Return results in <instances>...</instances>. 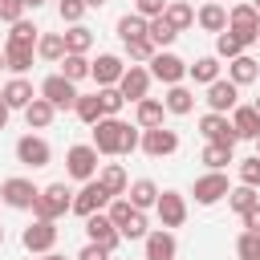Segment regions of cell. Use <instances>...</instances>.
Returning <instances> with one entry per match:
<instances>
[{
  "mask_svg": "<svg viewBox=\"0 0 260 260\" xmlns=\"http://www.w3.org/2000/svg\"><path fill=\"white\" fill-rule=\"evenodd\" d=\"M8 114H12V110H8V106H4V102H0V130H4V126H8Z\"/></svg>",
  "mask_w": 260,
  "mask_h": 260,
  "instance_id": "53",
  "label": "cell"
},
{
  "mask_svg": "<svg viewBox=\"0 0 260 260\" xmlns=\"http://www.w3.org/2000/svg\"><path fill=\"white\" fill-rule=\"evenodd\" d=\"M138 150L150 154V158H167V154L179 150V130H171V126H150V130H142Z\"/></svg>",
  "mask_w": 260,
  "mask_h": 260,
  "instance_id": "9",
  "label": "cell"
},
{
  "mask_svg": "<svg viewBox=\"0 0 260 260\" xmlns=\"http://www.w3.org/2000/svg\"><path fill=\"white\" fill-rule=\"evenodd\" d=\"M244 49H248V45H244V41H240V37H236L232 28L215 32V57H219V61H232V57H240Z\"/></svg>",
  "mask_w": 260,
  "mask_h": 260,
  "instance_id": "37",
  "label": "cell"
},
{
  "mask_svg": "<svg viewBox=\"0 0 260 260\" xmlns=\"http://www.w3.org/2000/svg\"><path fill=\"white\" fill-rule=\"evenodd\" d=\"M228 28H232L244 45H256V41H260V12L252 8V0L228 8Z\"/></svg>",
  "mask_w": 260,
  "mask_h": 260,
  "instance_id": "3",
  "label": "cell"
},
{
  "mask_svg": "<svg viewBox=\"0 0 260 260\" xmlns=\"http://www.w3.org/2000/svg\"><path fill=\"white\" fill-rule=\"evenodd\" d=\"M252 142H256V158H260V134H256V138H252Z\"/></svg>",
  "mask_w": 260,
  "mask_h": 260,
  "instance_id": "56",
  "label": "cell"
},
{
  "mask_svg": "<svg viewBox=\"0 0 260 260\" xmlns=\"http://www.w3.org/2000/svg\"><path fill=\"white\" fill-rule=\"evenodd\" d=\"M256 45H260V41H256Z\"/></svg>",
  "mask_w": 260,
  "mask_h": 260,
  "instance_id": "63",
  "label": "cell"
},
{
  "mask_svg": "<svg viewBox=\"0 0 260 260\" xmlns=\"http://www.w3.org/2000/svg\"><path fill=\"white\" fill-rule=\"evenodd\" d=\"M195 24H199L203 32H223V28H228V8H223L219 0H207V4H199Z\"/></svg>",
  "mask_w": 260,
  "mask_h": 260,
  "instance_id": "21",
  "label": "cell"
},
{
  "mask_svg": "<svg viewBox=\"0 0 260 260\" xmlns=\"http://www.w3.org/2000/svg\"><path fill=\"white\" fill-rule=\"evenodd\" d=\"M240 183L260 191V158H256V154H252V158H240Z\"/></svg>",
  "mask_w": 260,
  "mask_h": 260,
  "instance_id": "47",
  "label": "cell"
},
{
  "mask_svg": "<svg viewBox=\"0 0 260 260\" xmlns=\"http://www.w3.org/2000/svg\"><path fill=\"white\" fill-rule=\"evenodd\" d=\"M32 57H37V45H4V69H12L16 77L32 69Z\"/></svg>",
  "mask_w": 260,
  "mask_h": 260,
  "instance_id": "22",
  "label": "cell"
},
{
  "mask_svg": "<svg viewBox=\"0 0 260 260\" xmlns=\"http://www.w3.org/2000/svg\"><path fill=\"white\" fill-rule=\"evenodd\" d=\"M142 248H146V260H175V256H179V240H175V232H167V228L146 232Z\"/></svg>",
  "mask_w": 260,
  "mask_h": 260,
  "instance_id": "19",
  "label": "cell"
},
{
  "mask_svg": "<svg viewBox=\"0 0 260 260\" xmlns=\"http://www.w3.org/2000/svg\"><path fill=\"white\" fill-rule=\"evenodd\" d=\"M126 199H130V207L150 211V207H154V199H158V183H154V179H134V183L126 187Z\"/></svg>",
  "mask_w": 260,
  "mask_h": 260,
  "instance_id": "24",
  "label": "cell"
},
{
  "mask_svg": "<svg viewBox=\"0 0 260 260\" xmlns=\"http://www.w3.org/2000/svg\"><path fill=\"white\" fill-rule=\"evenodd\" d=\"M199 134H203L207 142H223V146H236V142H240L236 130H232V118H228V114H215V110H207V114L199 118Z\"/></svg>",
  "mask_w": 260,
  "mask_h": 260,
  "instance_id": "17",
  "label": "cell"
},
{
  "mask_svg": "<svg viewBox=\"0 0 260 260\" xmlns=\"http://www.w3.org/2000/svg\"><path fill=\"white\" fill-rule=\"evenodd\" d=\"M219 57L215 53H207V57H195V65H187V77L195 81V85H211L215 77H219Z\"/></svg>",
  "mask_w": 260,
  "mask_h": 260,
  "instance_id": "27",
  "label": "cell"
},
{
  "mask_svg": "<svg viewBox=\"0 0 260 260\" xmlns=\"http://www.w3.org/2000/svg\"><path fill=\"white\" fill-rule=\"evenodd\" d=\"M154 211H158V223H162L167 232H175V228L187 223V199H183L179 191H158Z\"/></svg>",
  "mask_w": 260,
  "mask_h": 260,
  "instance_id": "13",
  "label": "cell"
},
{
  "mask_svg": "<svg viewBox=\"0 0 260 260\" xmlns=\"http://www.w3.org/2000/svg\"><path fill=\"white\" fill-rule=\"evenodd\" d=\"M49 158H53V146H49L41 134H24V138H16V162H20V167L41 171V167H49Z\"/></svg>",
  "mask_w": 260,
  "mask_h": 260,
  "instance_id": "10",
  "label": "cell"
},
{
  "mask_svg": "<svg viewBox=\"0 0 260 260\" xmlns=\"http://www.w3.org/2000/svg\"><path fill=\"white\" fill-rule=\"evenodd\" d=\"M158 49H154V41L150 37H138V41H126V57L134 61V65H146L150 57H154Z\"/></svg>",
  "mask_w": 260,
  "mask_h": 260,
  "instance_id": "44",
  "label": "cell"
},
{
  "mask_svg": "<svg viewBox=\"0 0 260 260\" xmlns=\"http://www.w3.org/2000/svg\"><path fill=\"white\" fill-rule=\"evenodd\" d=\"M77 260H110V252H106L102 244H93V240H89V244L77 252Z\"/></svg>",
  "mask_w": 260,
  "mask_h": 260,
  "instance_id": "51",
  "label": "cell"
},
{
  "mask_svg": "<svg viewBox=\"0 0 260 260\" xmlns=\"http://www.w3.org/2000/svg\"><path fill=\"white\" fill-rule=\"evenodd\" d=\"M41 98H45L53 110H73V102H77V81H69V77H61V73H53V77H45V81H41Z\"/></svg>",
  "mask_w": 260,
  "mask_h": 260,
  "instance_id": "12",
  "label": "cell"
},
{
  "mask_svg": "<svg viewBox=\"0 0 260 260\" xmlns=\"http://www.w3.org/2000/svg\"><path fill=\"white\" fill-rule=\"evenodd\" d=\"M252 110H256V114H260V98H256V102H252Z\"/></svg>",
  "mask_w": 260,
  "mask_h": 260,
  "instance_id": "57",
  "label": "cell"
},
{
  "mask_svg": "<svg viewBox=\"0 0 260 260\" xmlns=\"http://www.w3.org/2000/svg\"><path fill=\"white\" fill-rule=\"evenodd\" d=\"M236 256H240V260H260V232H240Z\"/></svg>",
  "mask_w": 260,
  "mask_h": 260,
  "instance_id": "45",
  "label": "cell"
},
{
  "mask_svg": "<svg viewBox=\"0 0 260 260\" xmlns=\"http://www.w3.org/2000/svg\"><path fill=\"white\" fill-rule=\"evenodd\" d=\"M146 65H150V77L162 81V85H179V81L187 77V61H183L179 53H171V49H158Z\"/></svg>",
  "mask_w": 260,
  "mask_h": 260,
  "instance_id": "5",
  "label": "cell"
},
{
  "mask_svg": "<svg viewBox=\"0 0 260 260\" xmlns=\"http://www.w3.org/2000/svg\"><path fill=\"white\" fill-rule=\"evenodd\" d=\"M20 4H24V8H32V12H37V8H41V4H45V0H20Z\"/></svg>",
  "mask_w": 260,
  "mask_h": 260,
  "instance_id": "54",
  "label": "cell"
},
{
  "mask_svg": "<svg viewBox=\"0 0 260 260\" xmlns=\"http://www.w3.org/2000/svg\"><path fill=\"white\" fill-rule=\"evenodd\" d=\"M20 244H24V252H32V256L53 252V248H57V223H53V219H37V215H32V223L20 232Z\"/></svg>",
  "mask_w": 260,
  "mask_h": 260,
  "instance_id": "4",
  "label": "cell"
},
{
  "mask_svg": "<svg viewBox=\"0 0 260 260\" xmlns=\"http://www.w3.org/2000/svg\"><path fill=\"white\" fill-rule=\"evenodd\" d=\"M162 118H167V106H162V98H142V102H134V126H138V130L162 126Z\"/></svg>",
  "mask_w": 260,
  "mask_h": 260,
  "instance_id": "20",
  "label": "cell"
},
{
  "mask_svg": "<svg viewBox=\"0 0 260 260\" xmlns=\"http://www.w3.org/2000/svg\"><path fill=\"white\" fill-rule=\"evenodd\" d=\"M207 110H215V114H232L236 106H240V85L236 81H228V77H215L211 85H207Z\"/></svg>",
  "mask_w": 260,
  "mask_h": 260,
  "instance_id": "15",
  "label": "cell"
},
{
  "mask_svg": "<svg viewBox=\"0 0 260 260\" xmlns=\"http://www.w3.org/2000/svg\"><path fill=\"white\" fill-rule=\"evenodd\" d=\"M65 37V53H89L93 49V28H85V24H69V32H61Z\"/></svg>",
  "mask_w": 260,
  "mask_h": 260,
  "instance_id": "33",
  "label": "cell"
},
{
  "mask_svg": "<svg viewBox=\"0 0 260 260\" xmlns=\"http://www.w3.org/2000/svg\"><path fill=\"white\" fill-rule=\"evenodd\" d=\"M232 130H236V138H256L260 134V114L252 106H236L232 110Z\"/></svg>",
  "mask_w": 260,
  "mask_h": 260,
  "instance_id": "28",
  "label": "cell"
},
{
  "mask_svg": "<svg viewBox=\"0 0 260 260\" xmlns=\"http://www.w3.org/2000/svg\"><path fill=\"white\" fill-rule=\"evenodd\" d=\"M219 4H223V0H219Z\"/></svg>",
  "mask_w": 260,
  "mask_h": 260,
  "instance_id": "62",
  "label": "cell"
},
{
  "mask_svg": "<svg viewBox=\"0 0 260 260\" xmlns=\"http://www.w3.org/2000/svg\"><path fill=\"white\" fill-rule=\"evenodd\" d=\"M73 114H77L85 126H93V122L102 118V102H98V93H77V102H73Z\"/></svg>",
  "mask_w": 260,
  "mask_h": 260,
  "instance_id": "39",
  "label": "cell"
},
{
  "mask_svg": "<svg viewBox=\"0 0 260 260\" xmlns=\"http://www.w3.org/2000/svg\"><path fill=\"white\" fill-rule=\"evenodd\" d=\"M57 12H61V20H65V24H81V16H85L89 8H85V0H61V4H57Z\"/></svg>",
  "mask_w": 260,
  "mask_h": 260,
  "instance_id": "46",
  "label": "cell"
},
{
  "mask_svg": "<svg viewBox=\"0 0 260 260\" xmlns=\"http://www.w3.org/2000/svg\"><path fill=\"white\" fill-rule=\"evenodd\" d=\"M0 93H4V106H8V110H24V106L37 98V93H32V85H28L24 77H12V81H8Z\"/></svg>",
  "mask_w": 260,
  "mask_h": 260,
  "instance_id": "29",
  "label": "cell"
},
{
  "mask_svg": "<svg viewBox=\"0 0 260 260\" xmlns=\"http://www.w3.org/2000/svg\"><path fill=\"white\" fill-rule=\"evenodd\" d=\"M32 260H65V256H57V252H45V256H32Z\"/></svg>",
  "mask_w": 260,
  "mask_h": 260,
  "instance_id": "55",
  "label": "cell"
},
{
  "mask_svg": "<svg viewBox=\"0 0 260 260\" xmlns=\"http://www.w3.org/2000/svg\"><path fill=\"white\" fill-rule=\"evenodd\" d=\"M146 232H150V228H146V211H138V207H134V211H130V219L118 228V236H122V240H146Z\"/></svg>",
  "mask_w": 260,
  "mask_h": 260,
  "instance_id": "43",
  "label": "cell"
},
{
  "mask_svg": "<svg viewBox=\"0 0 260 260\" xmlns=\"http://www.w3.org/2000/svg\"><path fill=\"white\" fill-rule=\"evenodd\" d=\"M232 150H236V146H223V142H207V146H203V154H199V162H203L207 171H223V167L232 162Z\"/></svg>",
  "mask_w": 260,
  "mask_h": 260,
  "instance_id": "36",
  "label": "cell"
},
{
  "mask_svg": "<svg viewBox=\"0 0 260 260\" xmlns=\"http://www.w3.org/2000/svg\"><path fill=\"white\" fill-rule=\"evenodd\" d=\"M85 236H89L93 244H102L106 252H118V244H122V236H118V228H114V219H110L106 211L85 215Z\"/></svg>",
  "mask_w": 260,
  "mask_h": 260,
  "instance_id": "16",
  "label": "cell"
},
{
  "mask_svg": "<svg viewBox=\"0 0 260 260\" xmlns=\"http://www.w3.org/2000/svg\"><path fill=\"white\" fill-rule=\"evenodd\" d=\"M162 16H167V20H171V28H175V32H187V28H191V24H195V8H191V4H187V0H171V4H167V12H162Z\"/></svg>",
  "mask_w": 260,
  "mask_h": 260,
  "instance_id": "31",
  "label": "cell"
},
{
  "mask_svg": "<svg viewBox=\"0 0 260 260\" xmlns=\"http://www.w3.org/2000/svg\"><path fill=\"white\" fill-rule=\"evenodd\" d=\"M37 191H41V187H37L32 179L12 175V179H4V183H0V203H8V207H16V211H32Z\"/></svg>",
  "mask_w": 260,
  "mask_h": 260,
  "instance_id": "7",
  "label": "cell"
},
{
  "mask_svg": "<svg viewBox=\"0 0 260 260\" xmlns=\"http://www.w3.org/2000/svg\"><path fill=\"white\" fill-rule=\"evenodd\" d=\"M37 57L41 61H61L65 57V37L61 32H41L37 37Z\"/></svg>",
  "mask_w": 260,
  "mask_h": 260,
  "instance_id": "34",
  "label": "cell"
},
{
  "mask_svg": "<svg viewBox=\"0 0 260 260\" xmlns=\"http://www.w3.org/2000/svg\"><path fill=\"white\" fill-rule=\"evenodd\" d=\"M57 65H61V77H69V81H85L89 77V57L85 53H65Z\"/></svg>",
  "mask_w": 260,
  "mask_h": 260,
  "instance_id": "35",
  "label": "cell"
},
{
  "mask_svg": "<svg viewBox=\"0 0 260 260\" xmlns=\"http://www.w3.org/2000/svg\"><path fill=\"white\" fill-rule=\"evenodd\" d=\"M122 134H126L122 118H98L93 122V150L98 154H122Z\"/></svg>",
  "mask_w": 260,
  "mask_h": 260,
  "instance_id": "8",
  "label": "cell"
},
{
  "mask_svg": "<svg viewBox=\"0 0 260 260\" xmlns=\"http://www.w3.org/2000/svg\"><path fill=\"white\" fill-rule=\"evenodd\" d=\"M37 37H41V28L20 16L16 24H8V41H4V45H37Z\"/></svg>",
  "mask_w": 260,
  "mask_h": 260,
  "instance_id": "38",
  "label": "cell"
},
{
  "mask_svg": "<svg viewBox=\"0 0 260 260\" xmlns=\"http://www.w3.org/2000/svg\"><path fill=\"white\" fill-rule=\"evenodd\" d=\"M98 102H102V118H118L122 106H126V98L118 93V85H102L98 89Z\"/></svg>",
  "mask_w": 260,
  "mask_h": 260,
  "instance_id": "41",
  "label": "cell"
},
{
  "mask_svg": "<svg viewBox=\"0 0 260 260\" xmlns=\"http://www.w3.org/2000/svg\"><path fill=\"white\" fill-rule=\"evenodd\" d=\"M252 203H260L256 187H244V183H240V187H232V191H228V207H232L236 215H244V211H248Z\"/></svg>",
  "mask_w": 260,
  "mask_h": 260,
  "instance_id": "42",
  "label": "cell"
},
{
  "mask_svg": "<svg viewBox=\"0 0 260 260\" xmlns=\"http://www.w3.org/2000/svg\"><path fill=\"white\" fill-rule=\"evenodd\" d=\"M0 102H4V93H0Z\"/></svg>",
  "mask_w": 260,
  "mask_h": 260,
  "instance_id": "61",
  "label": "cell"
},
{
  "mask_svg": "<svg viewBox=\"0 0 260 260\" xmlns=\"http://www.w3.org/2000/svg\"><path fill=\"white\" fill-rule=\"evenodd\" d=\"M146 37L154 41V49H167V45H175V37H179V32L171 28V20H167V16H150V20H146Z\"/></svg>",
  "mask_w": 260,
  "mask_h": 260,
  "instance_id": "32",
  "label": "cell"
},
{
  "mask_svg": "<svg viewBox=\"0 0 260 260\" xmlns=\"http://www.w3.org/2000/svg\"><path fill=\"white\" fill-rule=\"evenodd\" d=\"M98 183H102L110 195H126V187H130V179H126L122 162H106V167L98 171Z\"/></svg>",
  "mask_w": 260,
  "mask_h": 260,
  "instance_id": "30",
  "label": "cell"
},
{
  "mask_svg": "<svg viewBox=\"0 0 260 260\" xmlns=\"http://www.w3.org/2000/svg\"><path fill=\"white\" fill-rule=\"evenodd\" d=\"M0 248H4V228H0Z\"/></svg>",
  "mask_w": 260,
  "mask_h": 260,
  "instance_id": "60",
  "label": "cell"
},
{
  "mask_svg": "<svg viewBox=\"0 0 260 260\" xmlns=\"http://www.w3.org/2000/svg\"><path fill=\"white\" fill-rule=\"evenodd\" d=\"M162 106H167V114H191L195 110V89H187L183 81L179 85H167V98H162Z\"/></svg>",
  "mask_w": 260,
  "mask_h": 260,
  "instance_id": "25",
  "label": "cell"
},
{
  "mask_svg": "<svg viewBox=\"0 0 260 260\" xmlns=\"http://www.w3.org/2000/svg\"><path fill=\"white\" fill-rule=\"evenodd\" d=\"M20 16H24V4L20 0H0V20L4 24H16Z\"/></svg>",
  "mask_w": 260,
  "mask_h": 260,
  "instance_id": "49",
  "label": "cell"
},
{
  "mask_svg": "<svg viewBox=\"0 0 260 260\" xmlns=\"http://www.w3.org/2000/svg\"><path fill=\"white\" fill-rule=\"evenodd\" d=\"M252 8H256V12H260V0H252Z\"/></svg>",
  "mask_w": 260,
  "mask_h": 260,
  "instance_id": "59",
  "label": "cell"
},
{
  "mask_svg": "<svg viewBox=\"0 0 260 260\" xmlns=\"http://www.w3.org/2000/svg\"><path fill=\"white\" fill-rule=\"evenodd\" d=\"M138 142H142V130L126 122V134H122V154H134V150H138Z\"/></svg>",
  "mask_w": 260,
  "mask_h": 260,
  "instance_id": "50",
  "label": "cell"
},
{
  "mask_svg": "<svg viewBox=\"0 0 260 260\" xmlns=\"http://www.w3.org/2000/svg\"><path fill=\"white\" fill-rule=\"evenodd\" d=\"M53 118H57V110H53L41 93L24 106V122H28V130H49V126H53Z\"/></svg>",
  "mask_w": 260,
  "mask_h": 260,
  "instance_id": "26",
  "label": "cell"
},
{
  "mask_svg": "<svg viewBox=\"0 0 260 260\" xmlns=\"http://www.w3.org/2000/svg\"><path fill=\"white\" fill-rule=\"evenodd\" d=\"M110 199H114V195H110V191L98 183V175H93V179H85V183H81V191L73 195L69 211L85 219V215H93V211H106V207H110Z\"/></svg>",
  "mask_w": 260,
  "mask_h": 260,
  "instance_id": "2",
  "label": "cell"
},
{
  "mask_svg": "<svg viewBox=\"0 0 260 260\" xmlns=\"http://www.w3.org/2000/svg\"><path fill=\"white\" fill-rule=\"evenodd\" d=\"M240 223H244V232H260V203H252V207L240 215Z\"/></svg>",
  "mask_w": 260,
  "mask_h": 260,
  "instance_id": "52",
  "label": "cell"
},
{
  "mask_svg": "<svg viewBox=\"0 0 260 260\" xmlns=\"http://www.w3.org/2000/svg\"><path fill=\"white\" fill-rule=\"evenodd\" d=\"M65 171H69V179H77V183L93 179V175H98V150H93V142L69 146V150H65Z\"/></svg>",
  "mask_w": 260,
  "mask_h": 260,
  "instance_id": "6",
  "label": "cell"
},
{
  "mask_svg": "<svg viewBox=\"0 0 260 260\" xmlns=\"http://www.w3.org/2000/svg\"><path fill=\"white\" fill-rule=\"evenodd\" d=\"M228 191H232V183H228V175H223V171H207V175H199V179H195V187H191V195H195V203H199V207H211V203L228 199Z\"/></svg>",
  "mask_w": 260,
  "mask_h": 260,
  "instance_id": "11",
  "label": "cell"
},
{
  "mask_svg": "<svg viewBox=\"0 0 260 260\" xmlns=\"http://www.w3.org/2000/svg\"><path fill=\"white\" fill-rule=\"evenodd\" d=\"M118 37H122V45H126V41H138V37H146V16L126 12V16L118 20Z\"/></svg>",
  "mask_w": 260,
  "mask_h": 260,
  "instance_id": "40",
  "label": "cell"
},
{
  "mask_svg": "<svg viewBox=\"0 0 260 260\" xmlns=\"http://www.w3.org/2000/svg\"><path fill=\"white\" fill-rule=\"evenodd\" d=\"M256 77H260V61H256V57L240 53V57L228 61V81H236V85H252Z\"/></svg>",
  "mask_w": 260,
  "mask_h": 260,
  "instance_id": "23",
  "label": "cell"
},
{
  "mask_svg": "<svg viewBox=\"0 0 260 260\" xmlns=\"http://www.w3.org/2000/svg\"><path fill=\"white\" fill-rule=\"evenodd\" d=\"M0 69H4V49H0Z\"/></svg>",
  "mask_w": 260,
  "mask_h": 260,
  "instance_id": "58",
  "label": "cell"
},
{
  "mask_svg": "<svg viewBox=\"0 0 260 260\" xmlns=\"http://www.w3.org/2000/svg\"><path fill=\"white\" fill-rule=\"evenodd\" d=\"M167 4H171V0H134V12L150 20V16H162V12H167Z\"/></svg>",
  "mask_w": 260,
  "mask_h": 260,
  "instance_id": "48",
  "label": "cell"
},
{
  "mask_svg": "<svg viewBox=\"0 0 260 260\" xmlns=\"http://www.w3.org/2000/svg\"><path fill=\"white\" fill-rule=\"evenodd\" d=\"M69 203H73V191L65 187V183H49V187H41L37 191V203H32V215L37 219H61L65 211H69Z\"/></svg>",
  "mask_w": 260,
  "mask_h": 260,
  "instance_id": "1",
  "label": "cell"
},
{
  "mask_svg": "<svg viewBox=\"0 0 260 260\" xmlns=\"http://www.w3.org/2000/svg\"><path fill=\"white\" fill-rule=\"evenodd\" d=\"M122 69H126V61H122L118 53H98V61H89V77L98 81V89H102V85H118Z\"/></svg>",
  "mask_w": 260,
  "mask_h": 260,
  "instance_id": "18",
  "label": "cell"
},
{
  "mask_svg": "<svg viewBox=\"0 0 260 260\" xmlns=\"http://www.w3.org/2000/svg\"><path fill=\"white\" fill-rule=\"evenodd\" d=\"M150 69H142V65H126L122 69V77H118V93L126 98V102H142L146 93H150Z\"/></svg>",
  "mask_w": 260,
  "mask_h": 260,
  "instance_id": "14",
  "label": "cell"
}]
</instances>
